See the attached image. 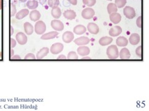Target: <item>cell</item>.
Returning <instances> with one entry per match:
<instances>
[{"label": "cell", "instance_id": "7bdbcfd3", "mask_svg": "<svg viewBox=\"0 0 149 111\" xmlns=\"http://www.w3.org/2000/svg\"><path fill=\"white\" fill-rule=\"evenodd\" d=\"M2 4H3L2 0H0V10H1L2 9Z\"/></svg>", "mask_w": 149, "mask_h": 111}, {"label": "cell", "instance_id": "60d3db41", "mask_svg": "<svg viewBox=\"0 0 149 111\" xmlns=\"http://www.w3.org/2000/svg\"><path fill=\"white\" fill-rule=\"evenodd\" d=\"M81 60H91V58L90 57H88V56H84Z\"/></svg>", "mask_w": 149, "mask_h": 111}, {"label": "cell", "instance_id": "e575fe53", "mask_svg": "<svg viewBox=\"0 0 149 111\" xmlns=\"http://www.w3.org/2000/svg\"><path fill=\"white\" fill-rule=\"evenodd\" d=\"M136 24H137V26L140 28V29H141L142 28V16H139L137 19L136 21Z\"/></svg>", "mask_w": 149, "mask_h": 111}, {"label": "cell", "instance_id": "d4e9b609", "mask_svg": "<svg viewBox=\"0 0 149 111\" xmlns=\"http://www.w3.org/2000/svg\"><path fill=\"white\" fill-rule=\"evenodd\" d=\"M51 14H52V17L55 18H60L62 15L61 9L58 7L52 8V11H51Z\"/></svg>", "mask_w": 149, "mask_h": 111}, {"label": "cell", "instance_id": "83f0119b", "mask_svg": "<svg viewBox=\"0 0 149 111\" xmlns=\"http://www.w3.org/2000/svg\"><path fill=\"white\" fill-rule=\"evenodd\" d=\"M59 4V0H48V5L49 7L52 8L58 7Z\"/></svg>", "mask_w": 149, "mask_h": 111}, {"label": "cell", "instance_id": "7402d4cb", "mask_svg": "<svg viewBox=\"0 0 149 111\" xmlns=\"http://www.w3.org/2000/svg\"><path fill=\"white\" fill-rule=\"evenodd\" d=\"M112 42H113V38L109 36H103L99 40V44L102 46L109 45Z\"/></svg>", "mask_w": 149, "mask_h": 111}, {"label": "cell", "instance_id": "52a82bcc", "mask_svg": "<svg viewBox=\"0 0 149 111\" xmlns=\"http://www.w3.org/2000/svg\"><path fill=\"white\" fill-rule=\"evenodd\" d=\"M51 26L53 28V29L56 31L61 32L64 29V25L59 20H53L51 22Z\"/></svg>", "mask_w": 149, "mask_h": 111}, {"label": "cell", "instance_id": "7a4b0ae2", "mask_svg": "<svg viewBox=\"0 0 149 111\" xmlns=\"http://www.w3.org/2000/svg\"><path fill=\"white\" fill-rule=\"evenodd\" d=\"M35 32L37 35H42L46 30V25L42 21H38L35 24Z\"/></svg>", "mask_w": 149, "mask_h": 111}, {"label": "cell", "instance_id": "5b68a950", "mask_svg": "<svg viewBox=\"0 0 149 111\" xmlns=\"http://www.w3.org/2000/svg\"><path fill=\"white\" fill-rule=\"evenodd\" d=\"M63 45L61 43H56L52 45L50 47V53L53 54H58L61 53L63 49Z\"/></svg>", "mask_w": 149, "mask_h": 111}, {"label": "cell", "instance_id": "9a60e30c", "mask_svg": "<svg viewBox=\"0 0 149 111\" xmlns=\"http://www.w3.org/2000/svg\"><path fill=\"white\" fill-rule=\"evenodd\" d=\"M109 18L111 22H113L114 24H118L121 21L122 17L119 13L114 12L109 14Z\"/></svg>", "mask_w": 149, "mask_h": 111}, {"label": "cell", "instance_id": "8d00e7d4", "mask_svg": "<svg viewBox=\"0 0 149 111\" xmlns=\"http://www.w3.org/2000/svg\"><path fill=\"white\" fill-rule=\"evenodd\" d=\"M68 1L74 6H75L77 4V0H68Z\"/></svg>", "mask_w": 149, "mask_h": 111}, {"label": "cell", "instance_id": "ffe728a7", "mask_svg": "<svg viewBox=\"0 0 149 111\" xmlns=\"http://www.w3.org/2000/svg\"><path fill=\"white\" fill-rule=\"evenodd\" d=\"M41 17V14L39 11H38L37 10H32L31 12H30V14H29V18L30 19L33 21V22H36V21H38L40 18Z\"/></svg>", "mask_w": 149, "mask_h": 111}, {"label": "cell", "instance_id": "6da1fadb", "mask_svg": "<svg viewBox=\"0 0 149 111\" xmlns=\"http://www.w3.org/2000/svg\"><path fill=\"white\" fill-rule=\"evenodd\" d=\"M119 51L116 45H111L107 48L106 54L111 60H114L119 57Z\"/></svg>", "mask_w": 149, "mask_h": 111}, {"label": "cell", "instance_id": "4fadbf2b", "mask_svg": "<svg viewBox=\"0 0 149 111\" xmlns=\"http://www.w3.org/2000/svg\"><path fill=\"white\" fill-rule=\"evenodd\" d=\"M119 56L120 57V59L122 60H128L130 58V53L129 50L126 48H124L120 50V53H119Z\"/></svg>", "mask_w": 149, "mask_h": 111}, {"label": "cell", "instance_id": "f546056e", "mask_svg": "<svg viewBox=\"0 0 149 111\" xmlns=\"http://www.w3.org/2000/svg\"><path fill=\"white\" fill-rule=\"evenodd\" d=\"M67 59L68 60H78V56L74 51H70L68 54Z\"/></svg>", "mask_w": 149, "mask_h": 111}, {"label": "cell", "instance_id": "2e32d148", "mask_svg": "<svg viewBox=\"0 0 149 111\" xmlns=\"http://www.w3.org/2000/svg\"><path fill=\"white\" fill-rule=\"evenodd\" d=\"M49 53V49L47 47L42 48L41 49H40L38 52L37 53V59L40 60L42 59H43L44 57H45L46 56H47V54Z\"/></svg>", "mask_w": 149, "mask_h": 111}, {"label": "cell", "instance_id": "4316f807", "mask_svg": "<svg viewBox=\"0 0 149 111\" xmlns=\"http://www.w3.org/2000/svg\"><path fill=\"white\" fill-rule=\"evenodd\" d=\"M107 10H108L109 14H111L117 12L118 8H117V6H116V5L114 3H111L108 4V6H107Z\"/></svg>", "mask_w": 149, "mask_h": 111}, {"label": "cell", "instance_id": "e0dca14e", "mask_svg": "<svg viewBox=\"0 0 149 111\" xmlns=\"http://www.w3.org/2000/svg\"><path fill=\"white\" fill-rule=\"evenodd\" d=\"M141 41V37L138 34H132L129 37V43L132 45H137Z\"/></svg>", "mask_w": 149, "mask_h": 111}, {"label": "cell", "instance_id": "f1b7e54d", "mask_svg": "<svg viewBox=\"0 0 149 111\" xmlns=\"http://www.w3.org/2000/svg\"><path fill=\"white\" fill-rule=\"evenodd\" d=\"M127 0H115V4L118 8H122L126 4Z\"/></svg>", "mask_w": 149, "mask_h": 111}, {"label": "cell", "instance_id": "277c9868", "mask_svg": "<svg viewBox=\"0 0 149 111\" xmlns=\"http://www.w3.org/2000/svg\"><path fill=\"white\" fill-rule=\"evenodd\" d=\"M95 14V12L91 8H87L84 9L81 12V16L83 18L86 20H89L94 17Z\"/></svg>", "mask_w": 149, "mask_h": 111}, {"label": "cell", "instance_id": "1f68e13d", "mask_svg": "<svg viewBox=\"0 0 149 111\" xmlns=\"http://www.w3.org/2000/svg\"><path fill=\"white\" fill-rule=\"evenodd\" d=\"M136 54L138 57L140 58H142V46H139V47H137L136 49Z\"/></svg>", "mask_w": 149, "mask_h": 111}, {"label": "cell", "instance_id": "74e56055", "mask_svg": "<svg viewBox=\"0 0 149 111\" xmlns=\"http://www.w3.org/2000/svg\"><path fill=\"white\" fill-rule=\"evenodd\" d=\"M11 60H21V57L19 56L15 55V56L11 57Z\"/></svg>", "mask_w": 149, "mask_h": 111}, {"label": "cell", "instance_id": "4dcf8cb0", "mask_svg": "<svg viewBox=\"0 0 149 111\" xmlns=\"http://www.w3.org/2000/svg\"><path fill=\"white\" fill-rule=\"evenodd\" d=\"M83 3L85 5H86L88 7H91L96 4V0H83Z\"/></svg>", "mask_w": 149, "mask_h": 111}, {"label": "cell", "instance_id": "5bb4252c", "mask_svg": "<svg viewBox=\"0 0 149 111\" xmlns=\"http://www.w3.org/2000/svg\"><path fill=\"white\" fill-rule=\"evenodd\" d=\"M58 35V33L56 31H52L50 32L49 33L45 34L42 35L41 39L43 40H52L55 38H56Z\"/></svg>", "mask_w": 149, "mask_h": 111}, {"label": "cell", "instance_id": "3957f363", "mask_svg": "<svg viewBox=\"0 0 149 111\" xmlns=\"http://www.w3.org/2000/svg\"><path fill=\"white\" fill-rule=\"evenodd\" d=\"M124 15L129 19H132L136 17V13L134 8L130 6H125L123 11Z\"/></svg>", "mask_w": 149, "mask_h": 111}, {"label": "cell", "instance_id": "603a6c76", "mask_svg": "<svg viewBox=\"0 0 149 111\" xmlns=\"http://www.w3.org/2000/svg\"><path fill=\"white\" fill-rule=\"evenodd\" d=\"M24 29L25 31V33L28 35H32L34 30V27L32 26V25L30 24L29 22H27L24 24Z\"/></svg>", "mask_w": 149, "mask_h": 111}, {"label": "cell", "instance_id": "ab89813d", "mask_svg": "<svg viewBox=\"0 0 149 111\" xmlns=\"http://www.w3.org/2000/svg\"><path fill=\"white\" fill-rule=\"evenodd\" d=\"M47 1V0H39V3L40 4H42V5H44V4H45Z\"/></svg>", "mask_w": 149, "mask_h": 111}, {"label": "cell", "instance_id": "ee69618b", "mask_svg": "<svg viewBox=\"0 0 149 111\" xmlns=\"http://www.w3.org/2000/svg\"><path fill=\"white\" fill-rule=\"evenodd\" d=\"M27 1V0H19V1H21L22 3H25Z\"/></svg>", "mask_w": 149, "mask_h": 111}, {"label": "cell", "instance_id": "d6986e66", "mask_svg": "<svg viewBox=\"0 0 149 111\" xmlns=\"http://www.w3.org/2000/svg\"><path fill=\"white\" fill-rule=\"evenodd\" d=\"M86 32V27L83 25H78L73 28V32L76 35H83Z\"/></svg>", "mask_w": 149, "mask_h": 111}, {"label": "cell", "instance_id": "44dd1931", "mask_svg": "<svg viewBox=\"0 0 149 111\" xmlns=\"http://www.w3.org/2000/svg\"><path fill=\"white\" fill-rule=\"evenodd\" d=\"M116 45L119 47H125L128 45V40L124 36H119L116 40Z\"/></svg>", "mask_w": 149, "mask_h": 111}, {"label": "cell", "instance_id": "d6a6232c", "mask_svg": "<svg viewBox=\"0 0 149 111\" xmlns=\"http://www.w3.org/2000/svg\"><path fill=\"white\" fill-rule=\"evenodd\" d=\"M11 16L13 17L14 16H15L16 13V5H15L13 3H11Z\"/></svg>", "mask_w": 149, "mask_h": 111}, {"label": "cell", "instance_id": "484cf974", "mask_svg": "<svg viewBox=\"0 0 149 111\" xmlns=\"http://www.w3.org/2000/svg\"><path fill=\"white\" fill-rule=\"evenodd\" d=\"M39 3L37 2L36 0H31V1H28L26 3L27 7L32 9V10H34L37 7H38Z\"/></svg>", "mask_w": 149, "mask_h": 111}, {"label": "cell", "instance_id": "f35d334b", "mask_svg": "<svg viewBox=\"0 0 149 111\" xmlns=\"http://www.w3.org/2000/svg\"><path fill=\"white\" fill-rule=\"evenodd\" d=\"M57 60H66L67 58H66V57L64 55L62 54V55H60L57 58Z\"/></svg>", "mask_w": 149, "mask_h": 111}, {"label": "cell", "instance_id": "bcb514c9", "mask_svg": "<svg viewBox=\"0 0 149 111\" xmlns=\"http://www.w3.org/2000/svg\"><path fill=\"white\" fill-rule=\"evenodd\" d=\"M108 1H113V0H108Z\"/></svg>", "mask_w": 149, "mask_h": 111}, {"label": "cell", "instance_id": "8992f818", "mask_svg": "<svg viewBox=\"0 0 149 111\" xmlns=\"http://www.w3.org/2000/svg\"><path fill=\"white\" fill-rule=\"evenodd\" d=\"M90 40L87 36H80L74 40V43L78 46H85L89 44Z\"/></svg>", "mask_w": 149, "mask_h": 111}, {"label": "cell", "instance_id": "cb8c5ba5", "mask_svg": "<svg viewBox=\"0 0 149 111\" xmlns=\"http://www.w3.org/2000/svg\"><path fill=\"white\" fill-rule=\"evenodd\" d=\"M29 11L28 9H22V10L19 11L16 14V18H17V19L21 20V19H22L23 18L26 17L27 15H29Z\"/></svg>", "mask_w": 149, "mask_h": 111}, {"label": "cell", "instance_id": "d590c367", "mask_svg": "<svg viewBox=\"0 0 149 111\" xmlns=\"http://www.w3.org/2000/svg\"><path fill=\"white\" fill-rule=\"evenodd\" d=\"M16 46V41L15 39L11 38V48H13Z\"/></svg>", "mask_w": 149, "mask_h": 111}, {"label": "cell", "instance_id": "9c48e42d", "mask_svg": "<svg viewBox=\"0 0 149 111\" xmlns=\"http://www.w3.org/2000/svg\"><path fill=\"white\" fill-rule=\"evenodd\" d=\"M16 39L19 44L21 45H24L27 42V37L25 34L22 32H19L16 35Z\"/></svg>", "mask_w": 149, "mask_h": 111}, {"label": "cell", "instance_id": "8fae6325", "mask_svg": "<svg viewBox=\"0 0 149 111\" xmlns=\"http://www.w3.org/2000/svg\"><path fill=\"white\" fill-rule=\"evenodd\" d=\"M122 33V28L119 26H114L111 28L109 31V35L111 36H118Z\"/></svg>", "mask_w": 149, "mask_h": 111}, {"label": "cell", "instance_id": "ba28073f", "mask_svg": "<svg viewBox=\"0 0 149 111\" xmlns=\"http://www.w3.org/2000/svg\"><path fill=\"white\" fill-rule=\"evenodd\" d=\"M87 29L88 32L93 35H97L99 33L100 31V28L98 25L93 22H91L88 24L87 26Z\"/></svg>", "mask_w": 149, "mask_h": 111}, {"label": "cell", "instance_id": "f6af8a7d", "mask_svg": "<svg viewBox=\"0 0 149 111\" xmlns=\"http://www.w3.org/2000/svg\"><path fill=\"white\" fill-rule=\"evenodd\" d=\"M11 35H12L13 34V27H11Z\"/></svg>", "mask_w": 149, "mask_h": 111}, {"label": "cell", "instance_id": "7c38bea8", "mask_svg": "<svg viewBox=\"0 0 149 111\" xmlns=\"http://www.w3.org/2000/svg\"><path fill=\"white\" fill-rule=\"evenodd\" d=\"M77 52L78 54H80L81 56H86L88 54H90V49L88 47V46H80V47H78L77 49Z\"/></svg>", "mask_w": 149, "mask_h": 111}, {"label": "cell", "instance_id": "836d02e7", "mask_svg": "<svg viewBox=\"0 0 149 111\" xmlns=\"http://www.w3.org/2000/svg\"><path fill=\"white\" fill-rule=\"evenodd\" d=\"M25 60H35L36 59V57L34 54H33L32 53H29L27 54L25 58H24Z\"/></svg>", "mask_w": 149, "mask_h": 111}, {"label": "cell", "instance_id": "30bf717a", "mask_svg": "<svg viewBox=\"0 0 149 111\" xmlns=\"http://www.w3.org/2000/svg\"><path fill=\"white\" fill-rule=\"evenodd\" d=\"M62 40L65 43H70L74 40V35L70 31L65 32L62 35Z\"/></svg>", "mask_w": 149, "mask_h": 111}, {"label": "cell", "instance_id": "ac0fdd59", "mask_svg": "<svg viewBox=\"0 0 149 111\" xmlns=\"http://www.w3.org/2000/svg\"><path fill=\"white\" fill-rule=\"evenodd\" d=\"M63 16L68 20L72 21L74 19L77 17V14L73 10H67L63 12Z\"/></svg>", "mask_w": 149, "mask_h": 111}, {"label": "cell", "instance_id": "b9f144b4", "mask_svg": "<svg viewBox=\"0 0 149 111\" xmlns=\"http://www.w3.org/2000/svg\"><path fill=\"white\" fill-rule=\"evenodd\" d=\"M13 55H14V50L13 49H11V55H10L11 57H13Z\"/></svg>", "mask_w": 149, "mask_h": 111}]
</instances>
